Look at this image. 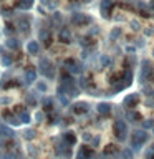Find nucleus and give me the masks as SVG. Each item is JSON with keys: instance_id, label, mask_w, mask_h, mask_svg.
<instances>
[{"instance_id": "7ed1b4c3", "label": "nucleus", "mask_w": 154, "mask_h": 159, "mask_svg": "<svg viewBox=\"0 0 154 159\" xmlns=\"http://www.w3.org/2000/svg\"><path fill=\"white\" fill-rule=\"evenodd\" d=\"M7 45H8L10 48H18V40L17 38H8Z\"/></svg>"}, {"instance_id": "39448f33", "label": "nucleus", "mask_w": 154, "mask_h": 159, "mask_svg": "<svg viewBox=\"0 0 154 159\" xmlns=\"http://www.w3.org/2000/svg\"><path fill=\"white\" fill-rule=\"evenodd\" d=\"M70 37L71 35H70L68 30H61V42H70Z\"/></svg>"}, {"instance_id": "f03ea898", "label": "nucleus", "mask_w": 154, "mask_h": 159, "mask_svg": "<svg viewBox=\"0 0 154 159\" xmlns=\"http://www.w3.org/2000/svg\"><path fill=\"white\" fill-rule=\"evenodd\" d=\"M27 48H28V52L32 53V55H35L38 52V48H40V45H38V42H30L28 45H27Z\"/></svg>"}, {"instance_id": "423d86ee", "label": "nucleus", "mask_w": 154, "mask_h": 159, "mask_svg": "<svg viewBox=\"0 0 154 159\" xmlns=\"http://www.w3.org/2000/svg\"><path fill=\"white\" fill-rule=\"evenodd\" d=\"M10 61H12V58H10V57H3V63L5 65H10Z\"/></svg>"}, {"instance_id": "0eeeda50", "label": "nucleus", "mask_w": 154, "mask_h": 159, "mask_svg": "<svg viewBox=\"0 0 154 159\" xmlns=\"http://www.w3.org/2000/svg\"><path fill=\"white\" fill-rule=\"evenodd\" d=\"M84 2H89V0H84Z\"/></svg>"}, {"instance_id": "20e7f679", "label": "nucleus", "mask_w": 154, "mask_h": 159, "mask_svg": "<svg viewBox=\"0 0 154 159\" xmlns=\"http://www.w3.org/2000/svg\"><path fill=\"white\" fill-rule=\"evenodd\" d=\"M111 5H113V0H103V2H101V10L104 12V10H108Z\"/></svg>"}, {"instance_id": "f257e3e1", "label": "nucleus", "mask_w": 154, "mask_h": 159, "mask_svg": "<svg viewBox=\"0 0 154 159\" xmlns=\"http://www.w3.org/2000/svg\"><path fill=\"white\" fill-rule=\"evenodd\" d=\"M71 22H73L75 25H84V23L89 22V18H88L84 13H75L73 17H71Z\"/></svg>"}]
</instances>
